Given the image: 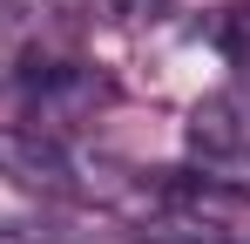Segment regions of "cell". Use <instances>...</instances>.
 <instances>
[{"instance_id":"4","label":"cell","mask_w":250,"mask_h":244,"mask_svg":"<svg viewBox=\"0 0 250 244\" xmlns=\"http://www.w3.org/2000/svg\"><path fill=\"white\" fill-rule=\"evenodd\" d=\"M68 7H82L95 21H108V27H135V21H163L169 0H68Z\"/></svg>"},{"instance_id":"1","label":"cell","mask_w":250,"mask_h":244,"mask_svg":"<svg viewBox=\"0 0 250 244\" xmlns=\"http://www.w3.org/2000/svg\"><path fill=\"white\" fill-rule=\"evenodd\" d=\"M102 163H88L82 149H68L61 136H34V129H7L0 136V176H14L21 190H41V197L82 203V197H108L115 183L95 176Z\"/></svg>"},{"instance_id":"5","label":"cell","mask_w":250,"mask_h":244,"mask_svg":"<svg viewBox=\"0 0 250 244\" xmlns=\"http://www.w3.org/2000/svg\"><path fill=\"white\" fill-rule=\"evenodd\" d=\"M216 48H223L230 68H250V7H230L216 21Z\"/></svg>"},{"instance_id":"6","label":"cell","mask_w":250,"mask_h":244,"mask_svg":"<svg viewBox=\"0 0 250 244\" xmlns=\"http://www.w3.org/2000/svg\"><path fill=\"white\" fill-rule=\"evenodd\" d=\"M0 244H68V231H54V224H0Z\"/></svg>"},{"instance_id":"3","label":"cell","mask_w":250,"mask_h":244,"mask_svg":"<svg viewBox=\"0 0 250 244\" xmlns=\"http://www.w3.org/2000/svg\"><path fill=\"white\" fill-rule=\"evenodd\" d=\"M102 102H108V81L95 75V68H82V61H41V68H27V81H21V122L34 136H61V143Z\"/></svg>"},{"instance_id":"2","label":"cell","mask_w":250,"mask_h":244,"mask_svg":"<svg viewBox=\"0 0 250 244\" xmlns=\"http://www.w3.org/2000/svg\"><path fill=\"white\" fill-rule=\"evenodd\" d=\"M183 143H189V170H196L203 190H237V197H250V122H244V109H237L230 95L196 102Z\"/></svg>"}]
</instances>
